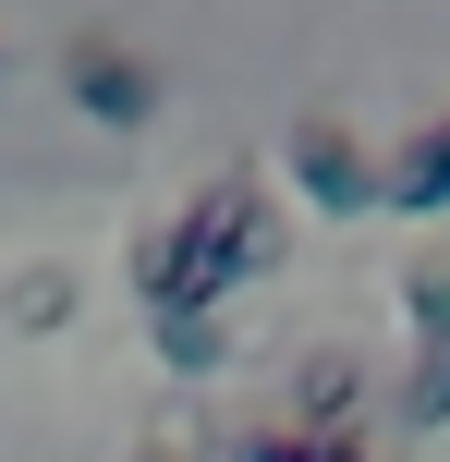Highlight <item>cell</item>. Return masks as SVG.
<instances>
[{
  "label": "cell",
  "mask_w": 450,
  "mask_h": 462,
  "mask_svg": "<svg viewBox=\"0 0 450 462\" xmlns=\"http://www.w3.org/2000/svg\"><path fill=\"white\" fill-rule=\"evenodd\" d=\"M280 255H292L280 195H268L256 171H219L207 195H183V208L134 244V292H146V317H219V304L256 268H280Z\"/></svg>",
  "instance_id": "1"
},
{
  "label": "cell",
  "mask_w": 450,
  "mask_h": 462,
  "mask_svg": "<svg viewBox=\"0 0 450 462\" xmlns=\"http://www.w3.org/2000/svg\"><path fill=\"white\" fill-rule=\"evenodd\" d=\"M61 86H73V110L86 122H110V134H146V122H159V61H146V49H122L110 24H73L61 37Z\"/></svg>",
  "instance_id": "2"
},
{
  "label": "cell",
  "mask_w": 450,
  "mask_h": 462,
  "mask_svg": "<svg viewBox=\"0 0 450 462\" xmlns=\"http://www.w3.org/2000/svg\"><path fill=\"white\" fill-rule=\"evenodd\" d=\"M280 159H292V183H305V208H317V219H365V208H378V159H365L354 122L305 110V122L280 134Z\"/></svg>",
  "instance_id": "3"
},
{
  "label": "cell",
  "mask_w": 450,
  "mask_h": 462,
  "mask_svg": "<svg viewBox=\"0 0 450 462\" xmlns=\"http://www.w3.org/2000/svg\"><path fill=\"white\" fill-rule=\"evenodd\" d=\"M354 402H365V365H354V353H305V377H292V439H365Z\"/></svg>",
  "instance_id": "4"
},
{
  "label": "cell",
  "mask_w": 450,
  "mask_h": 462,
  "mask_svg": "<svg viewBox=\"0 0 450 462\" xmlns=\"http://www.w3.org/2000/svg\"><path fill=\"white\" fill-rule=\"evenodd\" d=\"M378 208H450V122H427V134L402 146V159H378Z\"/></svg>",
  "instance_id": "5"
},
{
  "label": "cell",
  "mask_w": 450,
  "mask_h": 462,
  "mask_svg": "<svg viewBox=\"0 0 450 462\" xmlns=\"http://www.w3.org/2000/svg\"><path fill=\"white\" fill-rule=\"evenodd\" d=\"M146 353H159L170 377H219L232 365V328L219 317H146Z\"/></svg>",
  "instance_id": "6"
},
{
  "label": "cell",
  "mask_w": 450,
  "mask_h": 462,
  "mask_svg": "<svg viewBox=\"0 0 450 462\" xmlns=\"http://www.w3.org/2000/svg\"><path fill=\"white\" fill-rule=\"evenodd\" d=\"M402 328H414V353L450 341V244H427V255L402 268Z\"/></svg>",
  "instance_id": "7"
},
{
  "label": "cell",
  "mask_w": 450,
  "mask_h": 462,
  "mask_svg": "<svg viewBox=\"0 0 450 462\" xmlns=\"http://www.w3.org/2000/svg\"><path fill=\"white\" fill-rule=\"evenodd\" d=\"M402 426H450V341L414 353V377H402Z\"/></svg>",
  "instance_id": "8"
},
{
  "label": "cell",
  "mask_w": 450,
  "mask_h": 462,
  "mask_svg": "<svg viewBox=\"0 0 450 462\" xmlns=\"http://www.w3.org/2000/svg\"><path fill=\"white\" fill-rule=\"evenodd\" d=\"M61 304H73V268H24L13 280V317L24 328H61Z\"/></svg>",
  "instance_id": "9"
},
{
  "label": "cell",
  "mask_w": 450,
  "mask_h": 462,
  "mask_svg": "<svg viewBox=\"0 0 450 462\" xmlns=\"http://www.w3.org/2000/svg\"><path fill=\"white\" fill-rule=\"evenodd\" d=\"M329 462H378V450H365V439H329Z\"/></svg>",
  "instance_id": "10"
}]
</instances>
